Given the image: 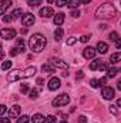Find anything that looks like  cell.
<instances>
[{
  "instance_id": "obj_1",
  "label": "cell",
  "mask_w": 121,
  "mask_h": 123,
  "mask_svg": "<svg viewBox=\"0 0 121 123\" xmlns=\"http://www.w3.org/2000/svg\"><path fill=\"white\" fill-rule=\"evenodd\" d=\"M117 14V9L113 3H104L95 10V17L97 19H111Z\"/></svg>"
},
{
  "instance_id": "obj_2",
  "label": "cell",
  "mask_w": 121,
  "mask_h": 123,
  "mask_svg": "<svg viewBox=\"0 0 121 123\" xmlns=\"http://www.w3.org/2000/svg\"><path fill=\"white\" fill-rule=\"evenodd\" d=\"M46 44H47V40H46V37H44L43 34H40V33L33 34L30 37V40H29V47H30V50L36 52V53H40V52L46 47Z\"/></svg>"
},
{
  "instance_id": "obj_3",
  "label": "cell",
  "mask_w": 121,
  "mask_h": 123,
  "mask_svg": "<svg viewBox=\"0 0 121 123\" xmlns=\"http://www.w3.org/2000/svg\"><path fill=\"white\" fill-rule=\"evenodd\" d=\"M68 102H70V96L66 94V93H63V94L57 96L56 99L51 100V105H53L54 107H60V106H66V105H68Z\"/></svg>"
},
{
  "instance_id": "obj_4",
  "label": "cell",
  "mask_w": 121,
  "mask_h": 123,
  "mask_svg": "<svg viewBox=\"0 0 121 123\" xmlns=\"http://www.w3.org/2000/svg\"><path fill=\"white\" fill-rule=\"evenodd\" d=\"M20 79H24L23 77V70H11L9 74H7V82H16V80H20Z\"/></svg>"
},
{
  "instance_id": "obj_5",
  "label": "cell",
  "mask_w": 121,
  "mask_h": 123,
  "mask_svg": "<svg viewBox=\"0 0 121 123\" xmlns=\"http://www.w3.org/2000/svg\"><path fill=\"white\" fill-rule=\"evenodd\" d=\"M34 22H36V19H34V14H31V13H24V14L22 16V23H23V26H26V27L33 26Z\"/></svg>"
},
{
  "instance_id": "obj_6",
  "label": "cell",
  "mask_w": 121,
  "mask_h": 123,
  "mask_svg": "<svg viewBox=\"0 0 121 123\" xmlns=\"http://www.w3.org/2000/svg\"><path fill=\"white\" fill-rule=\"evenodd\" d=\"M101 96H103V99H105V100H111V99L116 96L114 89L110 87V86H104L103 90H101Z\"/></svg>"
},
{
  "instance_id": "obj_7",
  "label": "cell",
  "mask_w": 121,
  "mask_h": 123,
  "mask_svg": "<svg viewBox=\"0 0 121 123\" xmlns=\"http://www.w3.org/2000/svg\"><path fill=\"white\" fill-rule=\"evenodd\" d=\"M0 34H1V37L4 39V40H10V39H14L16 37V30L14 29H1L0 31Z\"/></svg>"
},
{
  "instance_id": "obj_8",
  "label": "cell",
  "mask_w": 121,
  "mask_h": 123,
  "mask_svg": "<svg viewBox=\"0 0 121 123\" xmlns=\"http://www.w3.org/2000/svg\"><path fill=\"white\" fill-rule=\"evenodd\" d=\"M20 112H22L20 106H19V105H14V106H11V107L9 109V117H10V119H16V117L20 116Z\"/></svg>"
},
{
  "instance_id": "obj_9",
  "label": "cell",
  "mask_w": 121,
  "mask_h": 123,
  "mask_svg": "<svg viewBox=\"0 0 121 123\" xmlns=\"http://www.w3.org/2000/svg\"><path fill=\"white\" fill-rule=\"evenodd\" d=\"M95 53H97V49H94L93 46H88L83 50V56L86 59H94L95 57Z\"/></svg>"
},
{
  "instance_id": "obj_10",
  "label": "cell",
  "mask_w": 121,
  "mask_h": 123,
  "mask_svg": "<svg viewBox=\"0 0 121 123\" xmlns=\"http://www.w3.org/2000/svg\"><path fill=\"white\" fill-rule=\"evenodd\" d=\"M50 63H51L54 67H60V69H64V70L68 67V64H67L64 60H61V59H56V57H51V59H50Z\"/></svg>"
},
{
  "instance_id": "obj_11",
  "label": "cell",
  "mask_w": 121,
  "mask_h": 123,
  "mask_svg": "<svg viewBox=\"0 0 121 123\" xmlns=\"http://www.w3.org/2000/svg\"><path fill=\"white\" fill-rule=\"evenodd\" d=\"M60 86H61V82H60L59 77H51V79L49 80V89H50V90H57Z\"/></svg>"
},
{
  "instance_id": "obj_12",
  "label": "cell",
  "mask_w": 121,
  "mask_h": 123,
  "mask_svg": "<svg viewBox=\"0 0 121 123\" xmlns=\"http://www.w3.org/2000/svg\"><path fill=\"white\" fill-rule=\"evenodd\" d=\"M40 16L49 19V17H53V16H56V14H54V10H53L51 7H43V9H40Z\"/></svg>"
},
{
  "instance_id": "obj_13",
  "label": "cell",
  "mask_w": 121,
  "mask_h": 123,
  "mask_svg": "<svg viewBox=\"0 0 121 123\" xmlns=\"http://www.w3.org/2000/svg\"><path fill=\"white\" fill-rule=\"evenodd\" d=\"M11 0H1L0 1V13L1 14H4L6 13V10L9 9V7H11Z\"/></svg>"
},
{
  "instance_id": "obj_14",
  "label": "cell",
  "mask_w": 121,
  "mask_h": 123,
  "mask_svg": "<svg viewBox=\"0 0 121 123\" xmlns=\"http://www.w3.org/2000/svg\"><path fill=\"white\" fill-rule=\"evenodd\" d=\"M34 73H36V67H34V66H29V67H26V69L23 70V77H24V79H29V77H31Z\"/></svg>"
},
{
  "instance_id": "obj_15",
  "label": "cell",
  "mask_w": 121,
  "mask_h": 123,
  "mask_svg": "<svg viewBox=\"0 0 121 123\" xmlns=\"http://www.w3.org/2000/svg\"><path fill=\"white\" fill-rule=\"evenodd\" d=\"M107 50H108V44L105 42H98L97 43V52L98 53L104 55V53H107Z\"/></svg>"
},
{
  "instance_id": "obj_16",
  "label": "cell",
  "mask_w": 121,
  "mask_h": 123,
  "mask_svg": "<svg viewBox=\"0 0 121 123\" xmlns=\"http://www.w3.org/2000/svg\"><path fill=\"white\" fill-rule=\"evenodd\" d=\"M63 23H64V14H63V13H57V14L54 16V25L59 27Z\"/></svg>"
},
{
  "instance_id": "obj_17",
  "label": "cell",
  "mask_w": 121,
  "mask_h": 123,
  "mask_svg": "<svg viewBox=\"0 0 121 123\" xmlns=\"http://www.w3.org/2000/svg\"><path fill=\"white\" fill-rule=\"evenodd\" d=\"M31 122L33 123H44L46 122V117H44L43 115H40V113H36V115L31 117Z\"/></svg>"
},
{
  "instance_id": "obj_18",
  "label": "cell",
  "mask_w": 121,
  "mask_h": 123,
  "mask_svg": "<svg viewBox=\"0 0 121 123\" xmlns=\"http://www.w3.org/2000/svg\"><path fill=\"white\" fill-rule=\"evenodd\" d=\"M41 70L44 73H54V66L51 63H47V64H43L41 66Z\"/></svg>"
},
{
  "instance_id": "obj_19",
  "label": "cell",
  "mask_w": 121,
  "mask_h": 123,
  "mask_svg": "<svg viewBox=\"0 0 121 123\" xmlns=\"http://www.w3.org/2000/svg\"><path fill=\"white\" fill-rule=\"evenodd\" d=\"M101 64H103V62L100 60V59H95L94 62L90 63V70H97V69H100Z\"/></svg>"
},
{
  "instance_id": "obj_20",
  "label": "cell",
  "mask_w": 121,
  "mask_h": 123,
  "mask_svg": "<svg viewBox=\"0 0 121 123\" xmlns=\"http://www.w3.org/2000/svg\"><path fill=\"white\" fill-rule=\"evenodd\" d=\"M110 62H111V63H118V62H121V52L113 53V55L110 56Z\"/></svg>"
},
{
  "instance_id": "obj_21",
  "label": "cell",
  "mask_w": 121,
  "mask_h": 123,
  "mask_svg": "<svg viewBox=\"0 0 121 123\" xmlns=\"http://www.w3.org/2000/svg\"><path fill=\"white\" fill-rule=\"evenodd\" d=\"M61 37H63V29L59 26V27L56 29V31H54V39H56V42H60Z\"/></svg>"
},
{
  "instance_id": "obj_22",
  "label": "cell",
  "mask_w": 121,
  "mask_h": 123,
  "mask_svg": "<svg viewBox=\"0 0 121 123\" xmlns=\"http://www.w3.org/2000/svg\"><path fill=\"white\" fill-rule=\"evenodd\" d=\"M118 72H121V69H117V67H111V69H108V70H107V73H108V74H107V77H114V76H116Z\"/></svg>"
},
{
  "instance_id": "obj_23",
  "label": "cell",
  "mask_w": 121,
  "mask_h": 123,
  "mask_svg": "<svg viewBox=\"0 0 121 123\" xmlns=\"http://www.w3.org/2000/svg\"><path fill=\"white\" fill-rule=\"evenodd\" d=\"M22 52H23V50H22L20 47H17V46H16V47H13V49L10 50V56H17V55H19V53H22Z\"/></svg>"
},
{
  "instance_id": "obj_24",
  "label": "cell",
  "mask_w": 121,
  "mask_h": 123,
  "mask_svg": "<svg viewBox=\"0 0 121 123\" xmlns=\"http://www.w3.org/2000/svg\"><path fill=\"white\" fill-rule=\"evenodd\" d=\"M80 3H81V0H68V6H70L71 9H76Z\"/></svg>"
},
{
  "instance_id": "obj_25",
  "label": "cell",
  "mask_w": 121,
  "mask_h": 123,
  "mask_svg": "<svg viewBox=\"0 0 121 123\" xmlns=\"http://www.w3.org/2000/svg\"><path fill=\"white\" fill-rule=\"evenodd\" d=\"M29 119H30V117H29L27 115H23V116H19V119H17V122L16 123H27L29 122Z\"/></svg>"
},
{
  "instance_id": "obj_26",
  "label": "cell",
  "mask_w": 121,
  "mask_h": 123,
  "mask_svg": "<svg viewBox=\"0 0 121 123\" xmlns=\"http://www.w3.org/2000/svg\"><path fill=\"white\" fill-rule=\"evenodd\" d=\"M10 67H11V62H9V60L3 62V64H1V70H7V69H10Z\"/></svg>"
},
{
  "instance_id": "obj_27",
  "label": "cell",
  "mask_w": 121,
  "mask_h": 123,
  "mask_svg": "<svg viewBox=\"0 0 121 123\" xmlns=\"http://www.w3.org/2000/svg\"><path fill=\"white\" fill-rule=\"evenodd\" d=\"M22 13H23V12H22V9H16V10L11 13V19H17Z\"/></svg>"
},
{
  "instance_id": "obj_28",
  "label": "cell",
  "mask_w": 121,
  "mask_h": 123,
  "mask_svg": "<svg viewBox=\"0 0 121 123\" xmlns=\"http://www.w3.org/2000/svg\"><path fill=\"white\" fill-rule=\"evenodd\" d=\"M38 4H41V0H29V6L30 7H36Z\"/></svg>"
},
{
  "instance_id": "obj_29",
  "label": "cell",
  "mask_w": 121,
  "mask_h": 123,
  "mask_svg": "<svg viewBox=\"0 0 121 123\" xmlns=\"http://www.w3.org/2000/svg\"><path fill=\"white\" fill-rule=\"evenodd\" d=\"M110 39H111V40L116 43V42L120 39V37H118V33H117V31H113V33H110Z\"/></svg>"
},
{
  "instance_id": "obj_30",
  "label": "cell",
  "mask_w": 121,
  "mask_h": 123,
  "mask_svg": "<svg viewBox=\"0 0 121 123\" xmlns=\"http://www.w3.org/2000/svg\"><path fill=\"white\" fill-rule=\"evenodd\" d=\"M46 122H47V123H57V119H56V116L50 115V116H47V117H46Z\"/></svg>"
},
{
  "instance_id": "obj_31",
  "label": "cell",
  "mask_w": 121,
  "mask_h": 123,
  "mask_svg": "<svg viewBox=\"0 0 121 123\" xmlns=\"http://www.w3.org/2000/svg\"><path fill=\"white\" fill-rule=\"evenodd\" d=\"M90 85H91V87H98L100 86V80L98 79H91Z\"/></svg>"
},
{
  "instance_id": "obj_32",
  "label": "cell",
  "mask_w": 121,
  "mask_h": 123,
  "mask_svg": "<svg viewBox=\"0 0 121 123\" xmlns=\"http://www.w3.org/2000/svg\"><path fill=\"white\" fill-rule=\"evenodd\" d=\"M76 42H77V39L71 36V37H68V39H67V46H73V44H74Z\"/></svg>"
},
{
  "instance_id": "obj_33",
  "label": "cell",
  "mask_w": 121,
  "mask_h": 123,
  "mask_svg": "<svg viewBox=\"0 0 121 123\" xmlns=\"http://www.w3.org/2000/svg\"><path fill=\"white\" fill-rule=\"evenodd\" d=\"M56 3H57V6H59V7H63V6L68 4V0H56Z\"/></svg>"
},
{
  "instance_id": "obj_34",
  "label": "cell",
  "mask_w": 121,
  "mask_h": 123,
  "mask_svg": "<svg viewBox=\"0 0 121 123\" xmlns=\"http://www.w3.org/2000/svg\"><path fill=\"white\" fill-rule=\"evenodd\" d=\"M37 94H38V90H36V89L30 90V99H37Z\"/></svg>"
},
{
  "instance_id": "obj_35",
  "label": "cell",
  "mask_w": 121,
  "mask_h": 123,
  "mask_svg": "<svg viewBox=\"0 0 121 123\" xmlns=\"http://www.w3.org/2000/svg\"><path fill=\"white\" fill-rule=\"evenodd\" d=\"M20 92H22V93H27V92H29V86H27L26 83H24V85H22V87H20Z\"/></svg>"
},
{
  "instance_id": "obj_36",
  "label": "cell",
  "mask_w": 121,
  "mask_h": 123,
  "mask_svg": "<svg viewBox=\"0 0 121 123\" xmlns=\"http://www.w3.org/2000/svg\"><path fill=\"white\" fill-rule=\"evenodd\" d=\"M88 39H90V37H88L87 34H84V36H81V37H80V42H81V43H87V42H88Z\"/></svg>"
},
{
  "instance_id": "obj_37",
  "label": "cell",
  "mask_w": 121,
  "mask_h": 123,
  "mask_svg": "<svg viewBox=\"0 0 121 123\" xmlns=\"http://www.w3.org/2000/svg\"><path fill=\"white\" fill-rule=\"evenodd\" d=\"M71 16H73V17H78V16H80V10H73V12H71Z\"/></svg>"
},
{
  "instance_id": "obj_38",
  "label": "cell",
  "mask_w": 121,
  "mask_h": 123,
  "mask_svg": "<svg viewBox=\"0 0 121 123\" xmlns=\"http://www.w3.org/2000/svg\"><path fill=\"white\" fill-rule=\"evenodd\" d=\"M110 112H111L113 115H117V113H118V110H117V107H114V106H110Z\"/></svg>"
},
{
  "instance_id": "obj_39",
  "label": "cell",
  "mask_w": 121,
  "mask_h": 123,
  "mask_svg": "<svg viewBox=\"0 0 121 123\" xmlns=\"http://www.w3.org/2000/svg\"><path fill=\"white\" fill-rule=\"evenodd\" d=\"M78 123H87V117L86 116H80L78 117Z\"/></svg>"
},
{
  "instance_id": "obj_40",
  "label": "cell",
  "mask_w": 121,
  "mask_h": 123,
  "mask_svg": "<svg viewBox=\"0 0 121 123\" xmlns=\"http://www.w3.org/2000/svg\"><path fill=\"white\" fill-rule=\"evenodd\" d=\"M83 77H84V73H83L81 70H80V72H77V79H83Z\"/></svg>"
},
{
  "instance_id": "obj_41",
  "label": "cell",
  "mask_w": 121,
  "mask_h": 123,
  "mask_svg": "<svg viewBox=\"0 0 121 123\" xmlns=\"http://www.w3.org/2000/svg\"><path fill=\"white\" fill-rule=\"evenodd\" d=\"M4 112H6V106L1 105V106H0V115H4Z\"/></svg>"
},
{
  "instance_id": "obj_42",
  "label": "cell",
  "mask_w": 121,
  "mask_h": 123,
  "mask_svg": "<svg viewBox=\"0 0 121 123\" xmlns=\"http://www.w3.org/2000/svg\"><path fill=\"white\" fill-rule=\"evenodd\" d=\"M116 47H117V49H121V39H118V40L116 42Z\"/></svg>"
},
{
  "instance_id": "obj_43",
  "label": "cell",
  "mask_w": 121,
  "mask_h": 123,
  "mask_svg": "<svg viewBox=\"0 0 121 123\" xmlns=\"http://www.w3.org/2000/svg\"><path fill=\"white\" fill-rule=\"evenodd\" d=\"M10 122V117H1V123H9Z\"/></svg>"
},
{
  "instance_id": "obj_44",
  "label": "cell",
  "mask_w": 121,
  "mask_h": 123,
  "mask_svg": "<svg viewBox=\"0 0 121 123\" xmlns=\"http://www.w3.org/2000/svg\"><path fill=\"white\" fill-rule=\"evenodd\" d=\"M105 82H107V79H105V77H103V79H100V86H103V85H105Z\"/></svg>"
},
{
  "instance_id": "obj_45",
  "label": "cell",
  "mask_w": 121,
  "mask_h": 123,
  "mask_svg": "<svg viewBox=\"0 0 121 123\" xmlns=\"http://www.w3.org/2000/svg\"><path fill=\"white\" fill-rule=\"evenodd\" d=\"M100 70H101V72H104V70H107V66H105V64L103 63V64L100 66Z\"/></svg>"
},
{
  "instance_id": "obj_46",
  "label": "cell",
  "mask_w": 121,
  "mask_h": 123,
  "mask_svg": "<svg viewBox=\"0 0 121 123\" xmlns=\"http://www.w3.org/2000/svg\"><path fill=\"white\" fill-rule=\"evenodd\" d=\"M81 3L83 4H88V3H91V0H81Z\"/></svg>"
},
{
  "instance_id": "obj_47",
  "label": "cell",
  "mask_w": 121,
  "mask_h": 123,
  "mask_svg": "<svg viewBox=\"0 0 121 123\" xmlns=\"http://www.w3.org/2000/svg\"><path fill=\"white\" fill-rule=\"evenodd\" d=\"M117 87H118V90H121V79L117 82Z\"/></svg>"
},
{
  "instance_id": "obj_48",
  "label": "cell",
  "mask_w": 121,
  "mask_h": 123,
  "mask_svg": "<svg viewBox=\"0 0 121 123\" xmlns=\"http://www.w3.org/2000/svg\"><path fill=\"white\" fill-rule=\"evenodd\" d=\"M10 19H11V17H3V20H4V22H10Z\"/></svg>"
},
{
  "instance_id": "obj_49",
  "label": "cell",
  "mask_w": 121,
  "mask_h": 123,
  "mask_svg": "<svg viewBox=\"0 0 121 123\" xmlns=\"http://www.w3.org/2000/svg\"><path fill=\"white\" fill-rule=\"evenodd\" d=\"M37 83L38 85H43V79H37Z\"/></svg>"
},
{
  "instance_id": "obj_50",
  "label": "cell",
  "mask_w": 121,
  "mask_h": 123,
  "mask_svg": "<svg viewBox=\"0 0 121 123\" xmlns=\"http://www.w3.org/2000/svg\"><path fill=\"white\" fill-rule=\"evenodd\" d=\"M117 106H118V107H121V99H118V100H117Z\"/></svg>"
},
{
  "instance_id": "obj_51",
  "label": "cell",
  "mask_w": 121,
  "mask_h": 123,
  "mask_svg": "<svg viewBox=\"0 0 121 123\" xmlns=\"http://www.w3.org/2000/svg\"><path fill=\"white\" fill-rule=\"evenodd\" d=\"M53 1H54V0H47V3H53Z\"/></svg>"
},
{
  "instance_id": "obj_52",
  "label": "cell",
  "mask_w": 121,
  "mask_h": 123,
  "mask_svg": "<svg viewBox=\"0 0 121 123\" xmlns=\"http://www.w3.org/2000/svg\"><path fill=\"white\" fill-rule=\"evenodd\" d=\"M60 123H67V122H66V120H63V122H60Z\"/></svg>"
}]
</instances>
